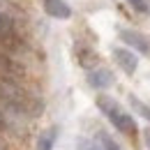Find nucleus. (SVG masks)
Masks as SVG:
<instances>
[{"mask_svg":"<svg viewBox=\"0 0 150 150\" xmlns=\"http://www.w3.org/2000/svg\"><path fill=\"white\" fill-rule=\"evenodd\" d=\"M95 104H97V109L109 118V122H111L120 134H127V136H134V134H136V122H134V118L118 104V99H113L109 95H99Z\"/></svg>","mask_w":150,"mask_h":150,"instance_id":"1","label":"nucleus"},{"mask_svg":"<svg viewBox=\"0 0 150 150\" xmlns=\"http://www.w3.org/2000/svg\"><path fill=\"white\" fill-rule=\"evenodd\" d=\"M118 37L122 39V44L132 49V51H139V53H143V56H150V42L146 35H141V33H136V30H129V28H122V30H118Z\"/></svg>","mask_w":150,"mask_h":150,"instance_id":"2","label":"nucleus"},{"mask_svg":"<svg viewBox=\"0 0 150 150\" xmlns=\"http://www.w3.org/2000/svg\"><path fill=\"white\" fill-rule=\"evenodd\" d=\"M86 81H88V86L95 88V90H106V88L113 86L115 76H113V72L106 69V67H93V69L86 74Z\"/></svg>","mask_w":150,"mask_h":150,"instance_id":"3","label":"nucleus"},{"mask_svg":"<svg viewBox=\"0 0 150 150\" xmlns=\"http://www.w3.org/2000/svg\"><path fill=\"white\" fill-rule=\"evenodd\" d=\"M113 60L118 62V67L125 72V74H134L136 69H139V58L136 53L127 49V46H115L113 49Z\"/></svg>","mask_w":150,"mask_h":150,"instance_id":"4","label":"nucleus"},{"mask_svg":"<svg viewBox=\"0 0 150 150\" xmlns=\"http://www.w3.org/2000/svg\"><path fill=\"white\" fill-rule=\"evenodd\" d=\"M44 12L51 16V19H58V21H67L72 16V7L65 2V0H44Z\"/></svg>","mask_w":150,"mask_h":150,"instance_id":"5","label":"nucleus"},{"mask_svg":"<svg viewBox=\"0 0 150 150\" xmlns=\"http://www.w3.org/2000/svg\"><path fill=\"white\" fill-rule=\"evenodd\" d=\"M56 141H58V127H49V129H44L39 134L35 150H53Z\"/></svg>","mask_w":150,"mask_h":150,"instance_id":"6","label":"nucleus"},{"mask_svg":"<svg viewBox=\"0 0 150 150\" xmlns=\"http://www.w3.org/2000/svg\"><path fill=\"white\" fill-rule=\"evenodd\" d=\"M97 141H99V148H102V150H122V148H120V143L113 139L109 132H104V129L97 132Z\"/></svg>","mask_w":150,"mask_h":150,"instance_id":"7","label":"nucleus"},{"mask_svg":"<svg viewBox=\"0 0 150 150\" xmlns=\"http://www.w3.org/2000/svg\"><path fill=\"white\" fill-rule=\"evenodd\" d=\"M129 104H132V109L139 113L143 120H148V122H150V106L146 104V102H141L136 95H129Z\"/></svg>","mask_w":150,"mask_h":150,"instance_id":"8","label":"nucleus"},{"mask_svg":"<svg viewBox=\"0 0 150 150\" xmlns=\"http://www.w3.org/2000/svg\"><path fill=\"white\" fill-rule=\"evenodd\" d=\"M125 2L129 5L136 14H143V16H148V14H150V2H148V0H125Z\"/></svg>","mask_w":150,"mask_h":150,"instance_id":"9","label":"nucleus"},{"mask_svg":"<svg viewBox=\"0 0 150 150\" xmlns=\"http://www.w3.org/2000/svg\"><path fill=\"white\" fill-rule=\"evenodd\" d=\"M143 141H146V148L150 150V127H146V129H143Z\"/></svg>","mask_w":150,"mask_h":150,"instance_id":"10","label":"nucleus"},{"mask_svg":"<svg viewBox=\"0 0 150 150\" xmlns=\"http://www.w3.org/2000/svg\"><path fill=\"white\" fill-rule=\"evenodd\" d=\"M0 132H7V122H5V115L0 111Z\"/></svg>","mask_w":150,"mask_h":150,"instance_id":"11","label":"nucleus"},{"mask_svg":"<svg viewBox=\"0 0 150 150\" xmlns=\"http://www.w3.org/2000/svg\"><path fill=\"white\" fill-rule=\"evenodd\" d=\"M86 150H102L99 146H90V148H86Z\"/></svg>","mask_w":150,"mask_h":150,"instance_id":"12","label":"nucleus"},{"mask_svg":"<svg viewBox=\"0 0 150 150\" xmlns=\"http://www.w3.org/2000/svg\"><path fill=\"white\" fill-rule=\"evenodd\" d=\"M0 150H5V148H2V143H0Z\"/></svg>","mask_w":150,"mask_h":150,"instance_id":"13","label":"nucleus"}]
</instances>
